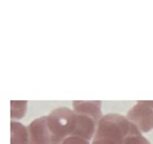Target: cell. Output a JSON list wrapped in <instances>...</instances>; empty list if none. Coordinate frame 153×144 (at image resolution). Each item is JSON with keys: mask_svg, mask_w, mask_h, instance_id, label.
Returning a JSON list of instances; mask_svg holds the SVG:
<instances>
[{"mask_svg": "<svg viewBox=\"0 0 153 144\" xmlns=\"http://www.w3.org/2000/svg\"><path fill=\"white\" fill-rule=\"evenodd\" d=\"M138 132L127 117L108 114L103 116L99 122L91 144H123L128 136Z\"/></svg>", "mask_w": 153, "mask_h": 144, "instance_id": "6da1fadb", "label": "cell"}, {"mask_svg": "<svg viewBox=\"0 0 153 144\" xmlns=\"http://www.w3.org/2000/svg\"><path fill=\"white\" fill-rule=\"evenodd\" d=\"M127 119L133 123L140 133L153 129V100H140L127 113Z\"/></svg>", "mask_w": 153, "mask_h": 144, "instance_id": "7a4b0ae2", "label": "cell"}, {"mask_svg": "<svg viewBox=\"0 0 153 144\" xmlns=\"http://www.w3.org/2000/svg\"><path fill=\"white\" fill-rule=\"evenodd\" d=\"M28 129V144H61L60 140L53 133L48 124L47 116L35 119L30 123Z\"/></svg>", "mask_w": 153, "mask_h": 144, "instance_id": "3957f363", "label": "cell"}, {"mask_svg": "<svg viewBox=\"0 0 153 144\" xmlns=\"http://www.w3.org/2000/svg\"><path fill=\"white\" fill-rule=\"evenodd\" d=\"M72 108L74 112L83 113L94 117L96 120L100 122L102 119V101L100 100H74L72 102Z\"/></svg>", "mask_w": 153, "mask_h": 144, "instance_id": "277c9868", "label": "cell"}, {"mask_svg": "<svg viewBox=\"0 0 153 144\" xmlns=\"http://www.w3.org/2000/svg\"><path fill=\"white\" fill-rule=\"evenodd\" d=\"M11 144H28V129L14 120L11 122Z\"/></svg>", "mask_w": 153, "mask_h": 144, "instance_id": "5b68a950", "label": "cell"}, {"mask_svg": "<svg viewBox=\"0 0 153 144\" xmlns=\"http://www.w3.org/2000/svg\"><path fill=\"white\" fill-rule=\"evenodd\" d=\"M27 109L26 100H12L11 101V117L12 119H20L24 117Z\"/></svg>", "mask_w": 153, "mask_h": 144, "instance_id": "8992f818", "label": "cell"}, {"mask_svg": "<svg viewBox=\"0 0 153 144\" xmlns=\"http://www.w3.org/2000/svg\"><path fill=\"white\" fill-rule=\"evenodd\" d=\"M123 144H151V143L148 141L147 138H145L144 136L140 135V132H138V133L132 134V135L128 136Z\"/></svg>", "mask_w": 153, "mask_h": 144, "instance_id": "52a82bcc", "label": "cell"}, {"mask_svg": "<svg viewBox=\"0 0 153 144\" xmlns=\"http://www.w3.org/2000/svg\"><path fill=\"white\" fill-rule=\"evenodd\" d=\"M61 144H89V141L79 136H69L65 138Z\"/></svg>", "mask_w": 153, "mask_h": 144, "instance_id": "ba28073f", "label": "cell"}]
</instances>
